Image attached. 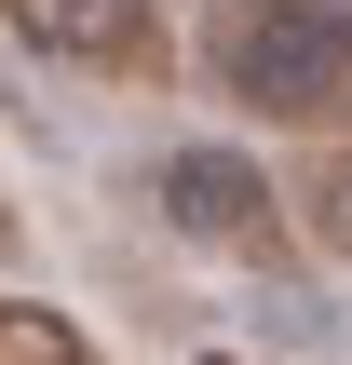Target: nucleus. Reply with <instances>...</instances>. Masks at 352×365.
Here are the masks:
<instances>
[{
	"label": "nucleus",
	"instance_id": "f257e3e1",
	"mask_svg": "<svg viewBox=\"0 0 352 365\" xmlns=\"http://www.w3.org/2000/svg\"><path fill=\"white\" fill-rule=\"evenodd\" d=\"M231 95L244 108H285V122L339 108L352 95V0H258L231 27Z\"/></svg>",
	"mask_w": 352,
	"mask_h": 365
},
{
	"label": "nucleus",
	"instance_id": "f03ea898",
	"mask_svg": "<svg viewBox=\"0 0 352 365\" xmlns=\"http://www.w3.org/2000/svg\"><path fill=\"white\" fill-rule=\"evenodd\" d=\"M149 203H163V230L203 244V257H271V244H285V203H271V176H258L244 149H163V163H149Z\"/></svg>",
	"mask_w": 352,
	"mask_h": 365
},
{
	"label": "nucleus",
	"instance_id": "7ed1b4c3",
	"mask_svg": "<svg viewBox=\"0 0 352 365\" xmlns=\"http://www.w3.org/2000/svg\"><path fill=\"white\" fill-rule=\"evenodd\" d=\"M14 41L27 54H68V68H109V81H163L176 68L163 0H14Z\"/></svg>",
	"mask_w": 352,
	"mask_h": 365
},
{
	"label": "nucleus",
	"instance_id": "20e7f679",
	"mask_svg": "<svg viewBox=\"0 0 352 365\" xmlns=\"http://www.w3.org/2000/svg\"><path fill=\"white\" fill-rule=\"evenodd\" d=\"M0 365H95V352L54 298H0Z\"/></svg>",
	"mask_w": 352,
	"mask_h": 365
},
{
	"label": "nucleus",
	"instance_id": "39448f33",
	"mask_svg": "<svg viewBox=\"0 0 352 365\" xmlns=\"http://www.w3.org/2000/svg\"><path fill=\"white\" fill-rule=\"evenodd\" d=\"M312 230H326V257H352V163L312 176Z\"/></svg>",
	"mask_w": 352,
	"mask_h": 365
},
{
	"label": "nucleus",
	"instance_id": "423d86ee",
	"mask_svg": "<svg viewBox=\"0 0 352 365\" xmlns=\"http://www.w3.org/2000/svg\"><path fill=\"white\" fill-rule=\"evenodd\" d=\"M190 365H244V352H190Z\"/></svg>",
	"mask_w": 352,
	"mask_h": 365
}]
</instances>
